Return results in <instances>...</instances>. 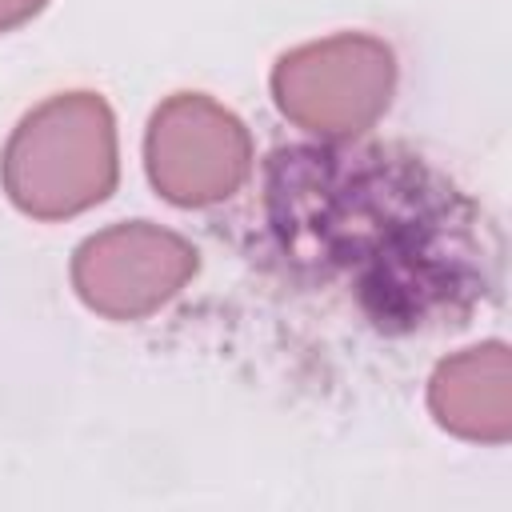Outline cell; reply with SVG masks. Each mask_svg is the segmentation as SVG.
<instances>
[{
  "label": "cell",
  "mask_w": 512,
  "mask_h": 512,
  "mask_svg": "<svg viewBox=\"0 0 512 512\" xmlns=\"http://www.w3.org/2000/svg\"><path fill=\"white\" fill-rule=\"evenodd\" d=\"M116 120L96 92H64L32 108L0 160L8 200L32 220H68L116 188Z\"/></svg>",
  "instance_id": "6da1fadb"
},
{
  "label": "cell",
  "mask_w": 512,
  "mask_h": 512,
  "mask_svg": "<svg viewBox=\"0 0 512 512\" xmlns=\"http://www.w3.org/2000/svg\"><path fill=\"white\" fill-rule=\"evenodd\" d=\"M396 84L392 48L364 32H340L292 48L272 68V100L284 120L324 140H352L368 132Z\"/></svg>",
  "instance_id": "7a4b0ae2"
},
{
  "label": "cell",
  "mask_w": 512,
  "mask_h": 512,
  "mask_svg": "<svg viewBox=\"0 0 512 512\" xmlns=\"http://www.w3.org/2000/svg\"><path fill=\"white\" fill-rule=\"evenodd\" d=\"M144 164L168 204L204 208L228 200L252 176V136L212 96L176 92L148 120Z\"/></svg>",
  "instance_id": "3957f363"
},
{
  "label": "cell",
  "mask_w": 512,
  "mask_h": 512,
  "mask_svg": "<svg viewBox=\"0 0 512 512\" xmlns=\"http://www.w3.org/2000/svg\"><path fill=\"white\" fill-rule=\"evenodd\" d=\"M196 272V248L148 220L112 224L72 256L76 296L108 320H144L164 308Z\"/></svg>",
  "instance_id": "277c9868"
},
{
  "label": "cell",
  "mask_w": 512,
  "mask_h": 512,
  "mask_svg": "<svg viewBox=\"0 0 512 512\" xmlns=\"http://www.w3.org/2000/svg\"><path fill=\"white\" fill-rule=\"evenodd\" d=\"M428 408L436 424L460 440L504 444L512 436V372L500 340L464 348L436 364L428 380Z\"/></svg>",
  "instance_id": "5b68a950"
},
{
  "label": "cell",
  "mask_w": 512,
  "mask_h": 512,
  "mask_svg": "<svg viewBox=\"0 0 512 512\" xmlns=\"http://www.w3.org/2000/svg\"><path fill=\"white\" fill-rule=\"evenodd\" d=\"M48 0H0V32L20 28L24 20H32Z\"/></svg>",
  "instance_id": "8992f818"
}]
</instances>
